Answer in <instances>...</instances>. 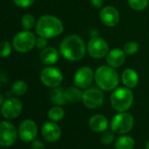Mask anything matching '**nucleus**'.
<instances>
[{
  "label": "nucleus",
  "mask_w": 149,
  "mask_h": 149,
  "mask_svg": "<svg viewBox=\"0 0 149 149\" xmlns=\"http://www.w3.org/2000/svg\"><path fill=\"white\" fill-rule=\"evenodd\" d=\"M86 47L83 39L77 34H70L63 39L60 45V53L68 61L82 60L86 53Z\"/></svg>",
  "instance_id": "1"
},
{
  "label": "nucleus",
  "mask_w": 149,
  "mask_h": 149,
  "mask_svg": "<svg viewBox=\"0 0 149 149\" xmlns=\"http://www.w3.org/2000/svg\"><path fill=\"white\" fill-rule=\"evenodd\" d=\"M63 24L61 19L53 15H44L36 23V33L45 39H52L63 32Z\"/></svg>",
  "instance_id": "2"
},
{
  "label": "nucleus",
  "mask_w": 149,
  "mask_h": 149,
  "mask_svg": "<svg viewBox=\"0 0 149 149\" xmlns=\"http://www.w3.org/2000/svg\"><path fill=\"white\" fill-rule=\"evenodd\" d=\"M95 82L102 91L115 90L119 84L118 72L110 66H101L95 71Z\"/></svg>",
  "instance_id": "3"
},
{
  "label": "nucleus",
  "mask_w": 149,
  "mask_h": 149,
  "mask_svg": "<svg viewBox=\"0 0 149 149\" xmlns=\"http://www.w3.org/2000/svg\"><path fill=\"white\" fill-rule=\"evenodd\" d=\"M133 99V93L127 87H119L111 95V106L118 112L127 111L132 105Z\"/></svg>",
  "instance_id": "4"
},
{
  "label": "nucleus",
  "mask_w": 149,
  "mask_h": 149,
  "mask_svg": "<svg viewBox=\"0 0 149 149\" xmlns=\"http://www.w3.org/2000/svg\"><path fill=\"white\" fill-rule=\"evenodd\" d=\"M36 45V37L29 30L18 33L13 40V48L22 54H26L33 50Z\"/></svg>",
  "instance_id": "5"
},
{
  "label": "nucleus",
  "mask_w": 149,
  "mask_h": 149,
  "mask_svg": "<svg viewBox=\"0 0 149 149\" xmlns=\"http://www.w3.org/2000/svg\"><path fill=\"white\" fill-rule=\"evenodd\" d=\"M134 125V118L133 117L125 111V112H118L116 114L111 121V129L113 132L118 134H125L132 131Z\"/></svg>",
  "instance_id": "6"
},
{
  "label": "nucleus",
  "mask_w": 149,
  "mask_h": 149,
  "mask_svg": "<svg viewBox=\"0 0 149 149\" xmlns=\"http://www.w3.org/2000/svg\"><path fill=\"white\" fill-rule=\"evenodd\" d=\"M82 101L87 108L97 109L104 104V96L101 89L89 87L84 91Z\"/></svg>",
  "instance_id": "7"
},
{
  "label": "nucleus",
  "mask_w": 149,
  "mask_h": 149,
  "mask_svg": "<svg viewBox=\"0 0 149 149\" xmlns=\"http://www.w3.org/2000/svg\"><path fill=\"white\" fill-rule=\"evenodd\" d=\"M63 74L61 71L55 67H47L40 73L41 83L48 88H56L62 83Z\"/></svg>",
  "instance_id": "8"
},
{
  "label": "nucleus",
  "mask_w": 149,
  "mask_h": 149,
  "mask_svg": "<svg viewBox=\"0 0 149 149\" xmlns=\"http://www.w3.org/2000/svg\"><path fill=\"white\" fill-rule=\"evenodd\" d=\"M18 137L16 127L8 121L0 122V146L8 147L13 146Z\"/></svg>",
  "instance_id": "9"
},
{
  "label": "nucleus",
  "mask_w": 149,
  "mask_h": 149,
  "mask_svg": "<svg viewBox=\"0 0 149 149\" xmlns=\"http://www.w3.org/2000/svg\"><path fill=\"white\" fill-rule=\"evenodd\" d=\"M87 51L92 58L102 59L108 54L109 45L104 39L100 37H94L89 41L87 45Z\"/></svg>",
  "instance_id": "10"
},
{
  "label": "nucleus",
  "mask_w": 149,
  "mask_h": 149,
  "mask_svg": "<svg viewBox=\"0 0 149 149\" xmlns=\"http://www.w3.org/2000/svg\"><path fill=\"white\" fill-rule=\"evenodd\" d=\"M95 79V73L90 67H81L74 76V84L80 89L91 87Z\"/></svg>",
  "instance_id": "11"
},
{
  "label": "nucleus",
  "mask_w": 149,
  "mask_h": 149,
  "mask_svg": "<svg viewBox=\"0 0 149 149\" xmlns=\"http://www.w3.org/2000/svg\"><path fill=\"white\" fill-rule=\"evenodd\" d=\"M23 109L20 100L16 97H10L6 99L1 106V113L7 119H14L18 118Z\"/></svg>",
  "instance_id": "12"
},
{
  "label": "nucleus",
  "mask_w": 149,
  "mask_h": 149,
  "mask_svg": "<svg viewBox=\"0 0 149 149\" xmlns=\"http://www.w3.org/2000/svg\"><path fill=\"white\" fill-rule=\"evenodd\" d=\"M38 134V126L31 119H26L21 122L19 127V136L25 142H32Z\"/></svg>",
  "instance_id": "13"
},
{
  "label": "nucleus",
  "mask_w": 149,
  "mask_h": 149,
  "mask_svg": "<svg viewBox=\"0 0 149 149\" xmlns=\"http://www.w3.org/2000/svg\"><path fill=\"white\" fill-rule=\"evenodd\" d=\"M100 19L104 25L109 27L115 26L120 20L118 11L113 6H105L100 12Z\"/></svg>",
  "instance_id": "14"
},
{
  "label": "nucleus",
  "mask_w": 149,
  "mask_h": 149,
  "mask_svg": "<svg viewBox=\"0 0 149 149\" xmlns=\"http://www.w3.org/2000/svg\"><path fill=\"white\" fill-rule=\"evenodd\" d=\"M41 134L47 141L55 142L61 138V131L56 123L54 121H48L43 125L41 128Z\"/></svg>",
  "instance_id": "15"
},
{
  "label": "nucleus",
  "mask_w": 149,
  "mask_h": 149,
  "mask_svg": "<svg viewBox=\"0 0 149 149\" xmlns=\"http://www.w3.org/2000/svg\"><path fill=\"white\" fill-rule=\"evenodd\" d=\"M125 56H126V54L125 53L124 50L120 48H113L106 55L107 64L108 66L113 68H119L125 61Z\"/></svg>",
  "instance_id": "16"
},
{
  "label": "nucleus",
  "mask_w": 149,
  "mask_h": 149,
  "mask_svg": "<svg viewBox=\"0 0 149 149\" xmlns=\"http://www.w3.org/2000/svg\"><path fill=\"white\" fill-rule=\"evenodd\" d=\"M109 125L108 119L105 116L102 114H96L93 115L89 120V126L90 128L95 132H104L106 131Z\"/></svg>",
  "instance_id": "17"
},
{
  "label": "nucleus",
  "mask_w": 149,
  "mask_h": 149,
  "mask_svg": "<svg viewBox=\"0 0 149 149\" xmlns=\"http://www.w3.org/2000/svg\"><path fill=\"white\" fill-rule=\"evenodd\" d=\"M121 79L124 85L129 89L135 88L139 84V74L132 68H126L121 74Z\"/></svg>",
  "instance_id": "18"
},
{
  "label": "nucleus",
  "mask_w": 149,
  "mask_h": 149,
  "mask_svg": "<svg viewBox=\"0 0 149 149\" xmlns=\"http://www.w3.org/2000/svg\"><path fill=\"white\" fill-rule=\"evenodd\" d=\"M59 52L52 47L44 48L40 53V60L46 65H54L59 61Z\"/></svg>",
  "instance_id": "19"
},
{
  "label": "nucleus",
  "mask_w": 149,
  "mask_h": 149,
  "mask_svg": "<svg viewBox=\"0 0 149 149\" xmlns=\"http://www.w3.org/2000/svg\"><path fill=\"white\" fill-rule=\"evenodd\" d=\"M83 91L77 86L68 87L65 90V96L68 102L77 103L83 99Z\"/></svg>",
  "instance_id": "20"
},
{
  "label": "nucleus",
  "mask_w": 149,
  "mask_h": 149,
  "mask_svg": "<svg viewBox=\"0 0 149 149\" xmlns=\"http://www.w3.org/2000/svg\"><path fill=\"white\" fill-rule=\"evenodd\" d=\"M50 99L56 105H63L68 101L65 96V91L62 88H54L50 92Z\"/></svg>",
  "instance_id": "21"
},
{
  "label": "nucleus",
  "mask_w": 149,
  "mask_h": 149,
  "mask_svg": "<svg viewBox=\"0 0 149 149\" xmlns=\"http://www.w3.org/2000/svg\"><path fill=\"white\" fill-rule=\"evenodd\" d=\"M135 146V141L131 136L123 135L119 137L115 142L116 149H133Z\"/></svg>",
  "instance_id": "22"
},
{
  "label": "nucleus",
  "mask_w": 149,
  "mask_h": 149,
  "mask_svg": "<svg viewBox=\"0 0 149 149\" xmlns=\"http://www.w3.org/2000/svg\"><path fill=\"white\" fill-rule=\"evenodd\" d=\"M64 116H65V111L60 105H56V106L52 107L48 111V113H47L48 118L54 122L61 121L64 118Z\"/></svg>",
  "instance_id": "23"
},
{
  "label": "nucleus",
  "mask_w": 149,
  "mask_h": 149,
  "mask_svg": "<svg viewBox=\"0 0 149 149\" xmlns=\"http://www.w3.org/2000/svg\"><path fill=\"white\" fill-rule=\"evenodd\" d=\"M26 91H27V84L26 82L19 80V81L15 82L13 84L12 93L14 94L15 96H18V97L23 96L24 94H26Z\"/></svg>",
  "instance_id": "24"
},
{
  "label": "nucleus",
  "mask_w": 149,
  "mask_h": 149,
  "mask_svg": "<svg viewBox=\"0 0 149 149\" xmlns=\"http://www.w3.org/2000/svg\"><path fill=\"white\" fill-rule=\"evenodd\" d=\"M128 4L132 10L143 11L147 7L149 0H128Z\"/></svg>",
  "instance_id": "25"
},
{
  "label": "nucleus",
  "mask_w": 149,
  "mask_h": 149,
  "mask_svg": "<svg viewBox=\"0 0 149 149\" xmlns=\"http://www.w3.org/2000/svg\"><path fill=\"white\" fill-rule=\"evenodd\" d=\"M21 24L26 30H30L35 25V19L31 14H25L21 19Z\"/></svg>",
  "instance_id": "26"
},
{
  "label": "nucleus",
  "mask_w": 149,
  "mask_h": 149,
  "mask_svg": "<svg viewBox=\"0 0 149 149\" xmlns=\"http://www.w3.org/2000/svg\"><path fill=\"white\" fill-rule=\"evenodd\" d=\"M12 53V46L9 41L5 40L0 42V57L6 58Z\"/></svg>",
  "instance_id": "27"
},
{
  "label": "nucleus",
  "mask_w": 149,
  "mask_h": 149,
  "mask_svg": "<svg viewBox=\"0 0 149 149\" xmlns=\"http://www.w3.org/2000/svg\"><path fill=\"white\" fill-rule=\"evenodd\" d=\"M139 46L136 41H129L124 47V51L128 55H133L139 51Z\"/></svg>",
  "instance_id": "28"
},
{
  "label": "nucleus",
  "mask_w": 149,
  "mask_h": 149,
  "mask_svg": "<svg viewBox=\"0 0 149 149\" xmlns=\"http://www.w3.org/2000/svg\"><path fill=\"white\" fill-rule=\"evenodd\" d=\"M114 138H115V135H114L113 132H110V131L104 132V133L101 136V142H102V144H104L105 146H109L113 142Z\"/></svg>",
  "instance_id": "29"
},
{
  "label": "nucleus",
  "mask_w": 149,
  "mask_h": 149,
  "mask_svg": "<svg viewBox=\"0 0 149 149\" xmlns=\"http://www.w3.org/2000/svg\"><path fill=\"white\" fill-rule=\"evenodd\" d=\"M35 0H13L14 4L20 8H27L31 6Z\"/></svg>",
  "instance_id": "30"
},
{
  "label": "nucleus",
  "mask_w": 149,
  "mask_h": 149,
  "mask_svg": "<svg viewBox=\"0 0 149 149\" xmlns=\"http://www.w3.org/2000/svg\"><path fill=\"white\" fill-rule=\"evenodd\" d=\"M47 39L43 38V37H40L39 36V38L36 39V47L40 49H44L47 47Z\"/></svg>",
  "instance_id": "31"
},
{
  "label": "nucleus",
  "mask_w": 149,
  "mask_h": 149,
  "mask_svg": "<svg viewBox=\"0 0 149 149\" xmlns=\"http://www.w3.org/2000/svg\"><path fill=\"white\" fill-rule=\"evenodd\" d=\"M32 149H45V146L40 140H33L31 145Z\"/></svg>",
  "instance_id": "32"
},
{
  "label": "nucleus",
  "mask_w": 149,
  "mask_h": 149,
  "mask_svg": "<svg viewBox=\"0 0 149 149\" xmlns=\"http://www.w3.org/2000/svg\"><path fill=\"white\" fill-rule=\"evenodd\" d=\"M104 0H91L92 6L97 9L102 8V6H104Z\"/></svg>",
  "instance_id": "33"
},
{
  "label": "nucleus",
  "mask_w": 149,
  "mask_h": 149,
  "mask_svg": "<svg viewBox=\"0 0 149 149\" xmlns=\"http://www.w3.org/2000/svg\"><path fill=\"white\" fill-rule=\"evenodd\" d=\"M5 101H6V100H5L4 96H3L2 94H0V106H2V104H4Z\"/></svg>",
  "instance_id": "34"
},
{
  "label": "nucleus",
  "mask_w": 149,
  "mask_h": 149,
  "mask_svg": "<svg viewBox=\"0 0 149 149\" xmlns=\"http://www.w3.org/2000/svg\"><path fill=\"white\" fill-rule=\"evenodd\" d=\"M146 149H149V140L146 144Z\"/></svg>",
  "instance_id": "35"
}]
</instances>
